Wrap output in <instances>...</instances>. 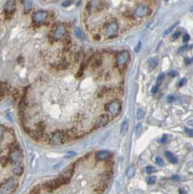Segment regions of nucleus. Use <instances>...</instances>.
I'll return each instance as SVG.
<instances>
[{
  "instance_id": "nucleus-1",
  "label": "nucleus",
  "mask_w": 193,
  "mask_h": 194,
  "mask_svg": "<svg viewBox=\"0 0 193 194\" xmlns=\"http://www.w3.org/2000/svg\"><path fill=\"white\" fill-rule=\"evenodd\" d=\"M106 107L108 114L111 116L114 117L119 115L120 112H121V107H121L120 102H112L108 104Z\"/></svg>"
},
{
  "instance_id": "nucleus-2",
  "label": "nucleus",
  "mask_w": 193,
  "mask_h": 194,
  "mask_svg": "<svg viewBox=\"0 0 193 194\" xmlns=\"http://www.w3.org/2000/svg\"><path fill=\"white\" fill-rule=\"evenodd\" d=\"M73 173H74V170L73 169H68L67 171L63 172L59 177L58 178L59 182L61 183V185H63V184H67L69 183L71 178L72 177Z\"/></svg>"
},
{
  "instance_id": "nucleus-3",
  "label": "nucleus",
  "mask_w": 193,
  "mask_h": 194,
  "mask_svg": "<svg viewBox=\"0 0 193 194\" xmlns=\"http://www.w3.org/2000/svg\"><path fill=\"white\" fill-rule=\"evenodd\" d=\"M65 137L64 135L62 132H60V131H57V132L54 133L52 136L51 141L53 144H63L64 142Z\"/></svg>"
},
{
  "instance_id": "nucleus-4",
  "label": "nucleus",
  "mask_w": 193,
  "mask_h": 194,
  "mask_svg": "<svg viewBox=\"0 0 193 194\" xmlns=\"http://www.w3.org/2000/svg\"><path fill=\"white\" fill-rule=\"evenodd\" d=\"M149 13V8L146 5H140L138 6L134 11L136 16L138 18H143L145 17L146 15Z\"/></svg>"
},
{
  "instance_id": "nucleus-5",
  "label": "nucleus",
  "mask_w": 193,
  "mask_h": 194,
  "mask_svg": "<svg viewBox=\"0 0 193 194\" xmlns=\"http://www.w3.org/2000/svg\"><path fill=\"white\" fill-rule=\"evenodd\" d=\"M47 17V12L45 11H38L35 13L33 15L34 21L37 23H42L46 20Z\"/></svg>"
},
{
  "instance_id": "nucleus-6",
  "label": "nucleus",
  "mask_w": 193,
  "mask_h": 194,
  "mask_svg": "<svg viewBox=\"0 0 193 194\" xmlns=\"http://www.w3.org/2000/svg\"><path fill=\"white\" fill-rule=\"evenodd\" d=\"M129 57H130V54L128 51L122 52L121 54H120L118 57V61H117L118 66H120L124 65L128 61Z\"/></svg>"
},
{
  "instance_id": "nucleus-7",
  "label": "nucleus",
  "mask_w": 193,
  "mask_h": 194,
  "mask_svg": "<svg viewBox=\"0 0 193 194\" xmlns=\"http://www.w3.org/2000/svg\"><path fill=\"white\" fill-rule=\"evenodd\" d=\"M110 120H111V118L110 117V115H102L98 118L95 125L97 127H102L108 124Z\"/></svg>"
},
{
  "instance_id": "nucleus-8",
  "label": "nucleus",
  "mask_w": 193,
  "mask_h": 194,
  "mask_svg": "<svg viewBox=\"0 0 193 194\" xmlns=\"http://www.w3.org/2000/svg\"><path fill=\"white\" fill-rule=\"evenodd\" d=\"M10 158H11V160L15 163V165L20 164L21 161H22V155H21V152L18 150H15V151L12 152Z\"/></svg>"
},
{
  "instance_id": "nucleus-9",
  "label": "nucleus",
  "mask_w": 193,
  "mask_h": 194,
  "mask_svg": "<svg viewBox=\"0 0 193 194\" xmlns=\"http://www.w3.org/2000/svg\"><path fill=\"white\" fill-rule=\"evenodd\" d=\"M16 182L15 180L13 179V178H10L5 183V184L4 185V188L7 190V191H14L15 188H16Z\"/></svg>"
},
{
  "instance_id": "nucleus-10",
  "label": "nucleus",
  "mask_w": 193,
  "mask_h": 194,
  "mask_svg": "<svg viewBox=\"0 0 193 194\" xmlns=\"http://www.w3.org/2000/svg\"><path fill=\"white\" fill-rule=\"evenodd\" d=\"M118 29V24H117L116 23H112L107 26V29H106V34H107L108 36H112L117 32Z\"/></svg>"
},
{
  "instance_id": "nucleus-11",
  "label": "nucleus",
  "mask_w": 193,
  "mask_h": 194,
  "mask_svg": "<svg viewBox=\"0 0 193 194\" xmlns=\"http://www.w3.org/2000/svg\"><path fill=\"white\" fill-rule=\"evenodd\" d=\"M5 8L7 13H13L15 8V0H7L5 5Z\"/></svg>"
},
{
  "instance_id": "nucleus-12",
  "label": "nucleus",
  "mask_w": 193,
  "mask_h": 194,
  "mask_svg": "<svg viewBox=\"0 0 193 194\" xmlns=\"http://www.w3.org/2000/svg\"><path fill=\"white\" fill-rule=\"evenodd\" d=\"M66 32V29L63 26H61L56 29V31H55V34H54V37L56 38V39H61L62 37H63V35L65 34Z\"/></svg>"
},
{
  "instance_id": "nucleus-13",
  "label": "nucleus",
  "mask_w": 193,
  "mask_h": 194,
  "mask_svg": "<svg viewBox=\"0 0 193 194\" xmlns=\"http://www.w3.org/2000/svg\"><path fill=\"white\" fill-rule=\"evenodd\" d=\"M110 157V153L108 151H100L95 155V158H96L97 160L98 161H104L106 160L108 158Z\"/></svg>"
},
{
  "instance_id": "nucleus-14",
  "label": "nucleus",
  "mask_w": 193,
  "mask_h": 194,
  "mask_svg": "<svg viewBox=\"0 0 193 194\" xmlns=\"http://www.w3.org/2000/svg\"><path fill=\"white\" fill-rule=\"evenodd\" d=\"M158 62H159V59H158V57H153V58H150L148 60V64L149 67H150V70H153L158 66Z\"/></svg>"
},
{
  "instance_id": "nucleus-15",
  "label": "nucleus",
  "mask_w": 193,
  "mask_h": 194,
  "mask_svg": "<svg viewBox=\"0 0 193 194\" xmlns=\"http://www.w3.org/2000/svg\"><path fill=\"white\" fill-rule=\"evenodd\" d=\"M166 158L168 159L169 161L171 162V163H176L177 162H178V159H177V158L176 157L175 155H174L172 153L169 152V151H166Z\"/></svg>"
},
{
  "instance_id": "nucleus-16",
  "label": "nucleus",
  "mask_w": 193,
  "mask_h": 194,
  "mask_svg": "<svg viewBox=\"0 0 193 194\" xmlns=\"http://www.w3.org/2000/svg\"><path fill=\"white\" fill-rule=\"evenodd\" d=\"M135 173H136L135 167H134V165H131L129 167L128 169L127 172H126V175H127V177L129 179H130V178L134 177V175H135Z\"/></svg>"
},
{
  "instance_id": "nucleus-17",
  "label": "nucleus",
  "mask_w": 193,
  "mask_h": 194,
  "mask_svg": "<svg viewBox=\"0 0 193 194\" xmlns=\"http://www.w3.org/2000/svg\"><path fill=\"white\" fill-rule=\"evenodd\" d=\"M128 127H129V123L128 120H126L123 123H122V126H121V134L122 135H125V134L127 133L128 130Z\"/></svg>"
},
{
  "instance_id": "nucleus-18",
  "label": "nucleus",
  "mask_w": 193,
  "mask_h": 194,
  "mask_svg": "<svg viewBox=\"0 0 193 194\" xmlns=\"http://www.w3.org/2000/svg\"><path fill=\"white\" fill-rule=\"evenodd\" d=\"M23 167H21L20 164L15 165V168L13 169V172H14L15 175H21V174L23 173Z\"/></svg>"
},
{
  "instance_id": "nucleus-19",
  "label": "nucleus",
  "mask_w": 193,
  "mask_h": 194,
  "mask_svg": "<svg viewBox=\"0 0 193 194\" xmlns=\"http://www.w3.org/2000/svg\"><path fill=\"white\" fill-rule=\"evenodd\" d=\"M23 7H24L25 10H26V11L30 10L32 7L31 0H23Z\"/></svg>"
},
{
  "instance_id": "nucleus-20",
  "label": "nucleus",
  "mask_w": 193,
  "mask_h": 194,
  "mask_svg": "<svg viewBox=\"0 0 193 194\" xmlns=\"http://www.w3.org/2000/svg\"><path fill=\"white\" fill-rule=\"evenodd\" d=\"M144 112L143 110H142V109H138V110H137V113H136L137 119H138V120H142V118H144Z\"/></svg>"
},
{
  "instance_id": "nucleus-21",
  "label": "nucleus",
  "mask_w": 193,
  "mask_h": 194,
  "mask_svg": "<svg viewBox=\"0 0 193 194\" xmlns=\"http://www.w3.org/2000/svg\"><path fill=\"white\" fill-rule=\"evenodd\" d=\"M187 50H188V46L187 45L182 46V47H179V50H178V54H179V55H182V54H184L185 52L187 51Z\"/></svg>"
},
{
  "instance_id": "nucleus-22",
  "label": "nucleus",
  "mask_w": 193,
  "mask_h": 194,
  "mask_svg": "<svg viewBox=\"0 0 193 194\" xmlns=\"http://www.w3.org/2000/svg\"><path fill=\"white\" fill-rule=\"evenodd\" d=\"M75 34L76 35H77V37H78V38H79V39H82L84 37L83 34H82L81 29H79V27H77V29H75Z\"/></svg>"
},
{
  "instance_id": "nucleus-23",
  "label": "nucleus",
  "mask_w": 193,
  "mask_h": 194,
  "mask_svg": "<svg viewBox=\"0 0 193 194\" xmlns=\"http://www.w3.org/2000/svg\"><path fill=\"white\" fill-rule=\"evenodd\" d=\"M142 128H142V124H140V123H139V124L137 125L136 127V131H135L136 135L138 136V135H139V134L142 133Z\"/></svg>"
},
{
  "instance_id": "nucleus-24",
  "label": "nucleus",
  "mask_w": 193,
  "mask_h": 194,
  "mask_svg": "<svg viewBox=\"0 0 193 194\" xmlns=\"http://www.w3.org/2000/svg\"><path fill=\"white\" fill-rule=\"evenodd\" d=\"M178 23H179V22H177V23H174V25H172V26H170V27H169L168 29L167 30H166V31L164 32V35H167V34H168L169 33L171 32V31H172L173 29H174V28H175L176 26H177V24H178Z\"/></svg>"
},
{
  "instance_id": "nucleus-25",
  "label": "nucleus",
  "mask_w": 193,
  "mask_h": 194,
  "mask_svg": "<svg viewBox=\"0 0 193 194\" xmlns=\"http://www.w3.org/2000/svg\"><path fill=\"white\" fill-rule=\"evenodd\" d=\"M163 78H164V74H163V73H161V74L159 75V77H158V80H157V86H160Z\"/></svg>"
},
{
  "instance_id": "nucleus-26",
  "label": "nucleus",
  "mask_w": 193,
  "mask_h": 194,
  "mask_svg": "<svg viewBox=\"0 0 193 194\" xmlns=\"http://www.w3.org/2000/svg\"><path fill=\"white\" fill-rule=\"evenodd\" d=\"M155 161H156V163H158L159 166L163 167V166L165 165L164 161L163 160V159H161L160 157H156V159H155Z\"/></svg>"
},
{
  "instance_id": "nucleus-27",
  "label": "nucleus",
  "mask_w": 193,
  "mask_h": 194,
  "mask_svg": "<svg viewBox=\"0 0 193 194\" xmlns=\"http://www.w3.org/2000/svg\"><path fill=\"white\" fill-rule=\"evenodd\" d=\"M155 181H156V179H155L154 177H148L146 179V182H147V183L150 185L154 184V183H155Z\"/></svg>"
},
{
  "instance_id": "nucleus-28",
  "label": "nucleus",
  "mask_w": 193,
  "mask_h": 194,
  "mask_svg": "<svg viewBox=\"0 0 193 194\" xmlns=\"http://www.w3.org/2000/svg\"><path fill=\"white\" fill-rule=\"evenodd\" d=\"M185 132H186V134H187L189 136L193 137V129L186 128H185Z\"/></svg>"
},
{
  "instance_id": "nucleus-29",
  "label": "nucleus",
  "mask_w": 193,
  "mask_h": 194,
  "mask_svg": "<svg viewBox=\"0 0 193 194\" xmlns=\"http://www.w3.org/2000/svg\"><path fill=\"white\" fill-rule=\"evenodd\" d=\"M71 4H72V1L71 0H66V1H64L62 3V6L64 7H67L70 6Z\"/></svg>"
},
{
  "instance_id": "nucleus-30",
  "label": "nucleus",
  "mask_w": 193,
  "mask_h": 194,
  "mask_svg": "<svg viewBox=\"0 0 193 194\" xmlns=\"http://www.w3.org/2000/svg\"><path fill=\"white\" fill-rule=\"evenodd\" d=\"M155 170H156V169L154 168V167H147L146 168V173H147V174L152 173L153 171H154Z\"/></svg>"
},
{
  "instance_id": "nucleus-31",
  "label": "nucleus",
  "mask_w": 193,
  "mask_h": 194,
  "mask_svg": "<svg viewBox=\"0 0 193 194\" xmlns=\"http://www.w3.org/2000/svg\"><path fill=\"white\" fill-rule=\"evenodd\" d=\"M187 82V79H186V78H183V79H182L180 81H179V87H182V86H184V85H186Z\"/></svg>"
},
{
  "instance_id": "nucleus-32",
  "label": "nucleus",
  "mask_w": 193,
  "mask_h": 194,
  "mask_svg": "<svg viewBox=\"0 0 193 194\" xmlns=\"http://www.w3.org/2000/svg\"><path fill=\"white\" fill-rule=\"evenodd\" d=\"M168 75L170 77H171V78H174V77H176L177 75V72L175 71V70H171V72H169Z\"/></svg>"
},
{
  "instance_id": "nucleus-33",
  "label": "nucleus",
  "mask_w": 193,
  "mask_h": 194,
  "mask_svg": "<svg viewBox=\"0 0 193 194\" xmlns=\"http://www.w3.org/2000/svg\"><path fill=\"white\" fill-rule=\"evenodd\" d=\"M190 37L188 34H184V36L183 37V42H187L189 40H190Z\"/></svg>"
},
{
  "instance_id": "nucleus-34",
  "label": "nucleus",
  "mask_w": 193,
  "mask_h": 194,
  "mask_svg": "<svg viewBox=\"0 0 193 194\" xmlns=\"http://www.w3.org/2000/svg\"><path fill=\"white\" fill-rule=\"evenodd\" d=\"M175 100H176L175 97L173 96H169L167 99L168 102H169V103H172V102H174Z\"/></svg>"
},
{
  "instance_id": "nucleus-35",
  "label": "nucleus",
  "mask_w": 193,
  "mask_h": 194,
  "mask_svg": "<svg viewBox=\"0 0 193 194\" xmlns=\"http://www.w3.org/2000/svg\"><path fill=\"white\" fill-rule=\"evenodd\" d=\"M141 48H142V43H141V42H139L137 44L136 47H135V51L136 52V53H138V52H139V50H141Z\"/></svg>"
},
{
  "instance_id": "nucleus-36",
  "label": "nucleus",
  "mask_w": 193,
  "mask_h": 194,
  "mask_svg": "<svg viewBox=\"0 0 193 194\" xmlns=\"http://www.w3.org/2000/svg\"><path fill=\"white\" fill-rule=\"evenodd\" d=\"M158 88H159V86H157V85H156V86H153L152 88L151 92L152 93V94H156V93L158 92Z\"/></svg>"
},
{
  "instance_id": "nucleus-37",
  "label": "nucleus",
  "mask_w": 193,
  "mask_h": 194,
  "mask_svg": "<svg viewBox=\"0 0 193 194\" xmlns=\"http://www.w3.org/2000/svg\"><path fill=\"white\" fill-rule=\"evenodd\" d=\"M180 35H181V31H176V32L174 33V34H173V38H174V39H177V38H178V37H179Z\"/></svg>"
},
{
  "instance_id": "nucleus-38",
  "label": "nucleus",
  "mask_w": 193,
  "mask_h": 194,
  "mask_svg": "<svg viewBox=\"0 0 193 194\" xmlns=\"http://www.w3.org/2000/svg\"><path fill=\"white\" fill-rule=\"evenodd\" d=\"M171 180L179 181V180H180V177H179V176H178V175H174V176L171 177Z\"/></svg>"
},
{
  "instance_id": "nucleus-39",
  "label": "nucleus",
  "mask_w": 193,
  "mask_h": 194,
  "mask_svg": "<svg viewBox=\"0 0 193 194\" xmlns=\"http://www.w3.org/2000/svg\"><path fill=\"white\" fill-rule=\"evenodd\" d=\"M2 138H3V128L0 126V141L2 140Z\"/></svg>"
},
{
  "instance_id": "nucleus-40",
  "label": "nucleus",
  "mask_w": 193,
  "mask_h": 194,
  "mask_svg": "<svg viewBox=\"0 0 193 194\" xmlns=\"http://www.w3.org/2000/svg\"><path fill=\"white\" fill-rule=\"evenodd\" d=\"M184 63L186 65L190 64L191 63V59H190V58H186L184 59Z\"/></svg>"
},
{
  "instance_id": "nucleus-41",
  "label": "nucleus",
  "mask_w": 193,
  "mask_h": 194,
  "mask_svg": "<svg viewBox=\"0 0 193 194\" xmlns=\"http://www.w3.org/2000/svg\"><path fill=\"white\" fill-rule=\"evenodd\" d=\"M67 155H66V157H67V158L73 157V156H74V155H75V153H74V152H70V153H69Z\"/></svg>"
},
{
  "instance_id": "nucleus-42",
  "label": "nucleus",
  "mask_w": 193,
  "mask_h": 194,
  "mask_svg": "<svg viewBox=\"0 0 193 194\" xmlns=\"http://www.w3.org/2000/svg\"><path fill=\"white\" fill-rule=\"evenodd\" d=\"M160 142L162 143H165L166 142V136H163V137H162V139H160Z\"/></svg>"
},
{
  "instance_id": "nucleus-43",
  "label": "nucleus",
  "mask_w": 193,
  "mask_h": 194,
  "mask_svg": "<svg viewBox=\"0 0 193 194\" xmlns=\"http://www.w3.org/2000/svg\"><path fill=\"white\" fill-rule=\"evenodd\" d=\"M187 191H184V189H180L179 190V193H187Z\"/></svg>"
},
{
  "instance_id": "nucleus-44",
  "label": "nucleus",
  "mask_w": 193,
  "mask_h": 194,
  "mask_svg": "<svg viewBox=\"0 0 193 194\" xmlns=\"http://www.w3.org/2000/svg\"><path fill=\"white\" fill-rule=\"evenodd\" d=\"M188 124L190 126H193V120H190L188 121Z\"/></svg>"
},
{
  "instance_id": "nucleus-45",
  "label": "nucleus",
  "mask_w": 193,
  "mask_h": 194,
  "mask_svg": "<svg viewBox=\"0 0 193 194\" xmlns=\"http://www.w3.org/2000/svg\"><path fill=\"white\" fill-rule=\"evenodd\" d=\"M191 11H193V7H192V8L191 9Z\"/></svg>"
},
{
  "instance_id": "nucleus-46",
  "label": "nucleus",
  "mask_w": 193,
  "mask_h": 194,
  "mask_svg": "<svg viewBox=\"0 0 193 194\" xmlns=\"http://www.w3.org/2000/svg\"><path fill=\"white\" fill-rule=\"evenodd\" d=\"M0 92H1V88H0Z\"/></svg>"
}]
</instances>
